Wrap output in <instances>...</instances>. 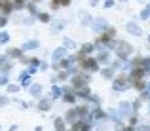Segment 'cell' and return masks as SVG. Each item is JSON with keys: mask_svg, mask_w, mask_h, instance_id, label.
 Listing matches in <instances>:
<instances>
[{"mask_svg": "<svg viewBox=\"0 0 150 131\" xmlns=\"http://www.w3.org/2000/svg\"><path fill=\"white\" fill-rule=\"evenodd\" d=\"M6 57H21V50H15V47H11V50H8Z\"/></svg>", "mask_w": 150, "mask_h": 131, "instance_id": "1", "label": "cell"}, {"mask_svg": "<svg viewBox=\"0 0 150 131\" xmlns=\"http://www.w3.org/2000/svg\"><path fill=\"white\" fill-rule=\"evenodd\" d=\"M11 6L17 8V10L19 8H25V0H11Z\"/></svg>", "mask_w": 150, "mask_h": 131, "instance_id": "2", "label": "cell"}, {"mask_svg": "<svg viewBox=\"0 0 150 131\" xmlns=\"http://www.w3.org/2000/svg\"><path fill=\"white\" fill-rule=\"evenodd\" d=\"M19 80H21V84H23V86H29V82H30V80H29V76H27L25 72H23L21 76H19Z\"/></svg>", "mask_w": 150, "mask_h": 131, "instance_id": "3", "label": "cell"}, {"mask_svg": "<svg viewBox=\"0 0 150 131\" xmlns=\"http://www.w3.org/2000/svg\"><path fill=\"white\" fill-rule=\"evenodd\" d=\"M8 40H10V34L8 33H0V44H6Z\"/></svg>", "mask_w": 150, "mask_h": 131, "instance_id": "4", "label": "cell"}, {"mask_svg": "<svg viewBox=\"0 0 150 131\" xmlns=\"http://www.w3.org/2000/svg\"><path fill=\"white\" fill-rule=\"evenodd\" d=\"M8 23V15H0V27H4Z\"/></svg>", "mask_w": 150, "mask_h": 131, "instance_id": "5", "label": "cell"}, {"mask_svg": "<svg viewBox=\"0 0 150 131\" xmlns=\"http://www.w3.org/2000/svg\"><path fill=\"white\" fill-rule=\"evenodd\" d=\"M0 84H2V86L8 84V74H2V76H0Z\"/></svg>", "mask_w": 150, "mask_h": 131, "instance_id": "6", "label": "cell"}, {"mask_svg": "<svg viewBox=\"0 0 150 131\" xmlns=\"http://www.w3.org/2000/svg\"><path fill=\"white\" fill-rule=\"evenodd\" d=\"M30 91H33V93H40V87H38V86H33V89H30Z\"/></svg>", "mask_w": 150, "mask_h": 131, "instance_id": "7", "label": "cell"}, {"mask_svg": "<svg viewBox=\"0 0 150 131\" xmlns=\"http://www.w3.org/2000/svg\"><path fill=\"white\" fill-rule=\"evenodd\" d=\"M36 46V42H29V44H25V47H34Z\"/></svg>", "mask_w": 150, "mask_h": 131, "instance_id": "8", "label": "cell"}]
</instances>
